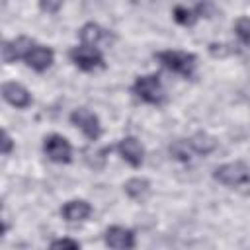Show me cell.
Listing matches in <instances>:
<instances>
[{"mask_svg":"<svg viewBox=\"0 0 250 250\" xmlns=\"http://www.w3.org/2000/svg\"><path fill=\"white\" fill-rule=\"evenodd\" d=\"M25 64L29 68H33L35 72H45L53 62H55V53L53 49L49 47H43V45H33L29 49V53L25 55Z\"/></svg>","mask_w":250,"mask_h":250,"instance_id":"8fae6325","label":"cell"},{"mask_svg":"<svg viewBox=\"0 0 250 250\" xmlns=\"http://www.w3.org/2000/svg\"><path fill=\"white\" fill-rule=\"evenodd\" d=\"M234 33L244 47H250V18L242 16L234 21Z\"/></svg>","mask_w":250,"mask_h":250,"instance_id":"ac0fdd59","label":"cell"},{"mask_svg":"<svg viewBox=\"0 0 250 250\" xmlns=\"http://www.w3.org/2000/svg\"><path fill=\"white\" fill-rule=\"evenodd\" d=\"M123 189L131 199H143L150 191V182L146 178H131L125 182Z\"/></svg>","mask_w":250,"mask_h":250,"instance_id":"9a60e30c","label":"cell"},{"mask_svg":"<svg viewBox=\"0 0 250 250\" xmlns=\"http://www.w3.org/2000/svg\"><path fill=\"white\" fill-rule=\"evenodd\" d=\"M61 215L64 221L68 223H76V221H86L90 215H92V205L84 199H72V201H66L62 207H61Z\"/></svg>","mask_w":250,"mask_h":250,"instance_id":"7c38bea8","label":"cell"},{"mask_svg":"<svg viewBox=\"0 0 250 250\" xmlns=\"http://www.w3.org/2000/svg\"><path fill=\"white\" fill-rule=\"evenodd\" d=\"M172 18L176 20V23L186 25V27H191V25L199 20V16L195 14V10L186 8V6H176V8L172 10Z\"/></svg>","mask_w":250,"mask_h":250,"instance_id":"2e32d148","label":"cell"},{"mask_svg":"<svg viewBox=\"0 0 250 250\" xmlns=\"http://www.w3.org/2000/svg\"><path fill=\"white\" fill-rule=\"evenodd\" d=\"M117 152L119 156L133 168H139L145 160V148L135 137H125L117 143Z\"/></svg>","mask_w":250,"mask_h":250,"instance_id":"9c48e42d","label":"cell"},{"mask_svg":"<svg viewBox=\"0 0 250 250\" xmlns=\"http://www.w3.org/2000/svg\"><path fill=\"white\" fill-rule=\"evenodd\" d=\"M133 92L135 96L150 105H160L166 98L164 94V86L158 74H145V76H137L135 84H133Z\"/></svg>","mask_w":250,"mask_h":250,"instance_id":"3957f363","label":"cell"},{"mask_svg":"<svg viewBox=\"0 0 250 250\" xmlns=\"http://www.w3.org/2000/svg\"><path fill=\"white\" fill-rule=\"evenodd\" d=\"M68 57L70 61L84 72H92L96 68H104L105 62H104V55L100 49L96 47H90V45H78V47H72L68 51Z\"/></svg>","mask_w":250,"mask_h":250,"instance_id":"277c9868","label":"cell"},{"mask_svg":"<svg viewBox=\"0 0 250 250\" xmlns=\"http://www.w3.org/2000/svg\"><path fill=\"white\" fill-rule=\"evenodd\" d=\"M105 35H107V31H105L102 25L94 23V21L84 23V25L80 27V31H78V37H80L82 45H90V47H94L96 43H100Z\"/></svg>","mask_w":250,"mask_h":250,"instance_id":"5bb4252c","label":"cell"},{"mask_svg":"<svg viewBox=\"0 0 250 250\" xmlns=\"http://www.w3.org/2000/svg\"><path fill=\"white\" fill-rule=\"evenodd\" d=\"M39 8L47 14H57L61 10V2H39Z\"/></svg>","mask_w":250,"mask_h":250,"instance_id":"44dd1931","label":"cell"},{"mask_svg":"<svg viewBox=\"0 0 250 250\" xmlns=\"http://www.w3.org/2000/svg\"><path fill=\"white\" fill-rule=\"evenodd\" d=\"M43 152L47 154L51 162H57V164H68L72 160L70 143L62 135H57V133H51L43 139Z\"/></svg>","mask_w":250,"mask_h":250,"instance_id":"5b68a950","label":"cell"},{"mask_svg":"<svg viewBox=\"0 0 250 250\" xmlns=\"http://www.w3.org/2000/svg\"><path fill=\"white\" fill-rule=\"evenodd\" d=\"M33 39L21 35L18 39H12V41H4L2 43V61L6 64L18 61V59H25V55L29 53V49L33 47Z\"/></svg>","mask_w":250,"mask_h":250,"instance_id":"30bf717a","label":"cell"},{"mask_svg":"<svg viewBox=\"0 0 250 250\" xmlns=\"http://www.w3.org/2000/svg\"><path fill=\"white\" fill-rule=\"evenodd\" d=\"M2 98H4L10 105H14V107H18V109H25V107H29L31 102H33L29 90H27L25 86H21L20 82H4V84H2Z\"/></svg>","mask_w":250,"mask_h":250,"instance_id":"ba28073f","label":"cell"},{"mask_svg":"<svg viewBox=\"0 0 250 250\" xmlns=\"http://www.w3.org/2000/svg\"><path fill=\"white\" fill-rule=\"evenodd\" d=\"M189 146H191L193 152L205 156V154L213 152V150L219 146V141H217L215 137H211L209 133H205V131H197L195 135H191V139H189Z\"/></svg>","mask_w":250,"mask_h":250,"instance_id":"4fadbf2b","label":"cell"},{"mask_svg":"<svg viewBox=\"0 0 250 250\" xmlns=\"http://www.w3.org/2000/svg\"><path fill=\"white\" fill-rule=\"evenodd\" d=\"M70 123L76 125L90 141H98L100 135H102V125H100V119L94 111L86 109V107H78L70 113Z\"/></svg>","mask_w":250,"mask_h":250,"instance_id":"8992f818","label":"cell"},{"mask_svg":"<svg viewBox=\"0 0 250 250\" xmlns=\"http://www.w3.org/2000/svg\"><path fill=\"white\" fill-rule=\"evenodd\" d=\"M49 250H80V244L74 238H57L51 242Z\"/></svg>","mask_w":250,"mask_h":250,"instance_id":"d6986e66","label":"cell"},{"mask_svg":"<svg viewBox=\"0 0 250 250\" xmlns=\"http://www.w3.org/2000/svg\"><path fill=\"white\" fill-rule=\"evenodd\" d=\"M170 156L178 162H189L191 158V146H189V141H184V139H178L170 145Z\"/></svg>","mask_w":250,"mask_h":250,"instance_id":"e0dca14e","label":"cell"},{"mask_svg":"<svg viewBox=\"0 0 250 250\" xmlns=\"http://www.w3.org/2000/svg\"><path fill=\"white\" fill-rule=\"evenodd\" d=\"M156 59L164 68H168L170 72L182 74L186 78L193 76L195 62H197V57L193 53H186V51H178V49L160 51V53H156Z\"/></svg>","mask_w":250,"mask_h":250,"instance_id":"6da1fadb","label":"cell"},{"mask_svg":"<svg viewBox=\"0 0 250 250\" xmlns=\"http://www.w3.org/2000/svg\"><path fill=\"white\" fill-rule=\"evenodd\" d=\"M104 240L111 250H133L135 248V232L119 225L105 229Z\"/></svg>","mask_w":250,"mask_h":250,"instance_id":"52a82bcc","label":"cell"},{"mask_svg":"<svg viewBox=\"0 0 250 250\" xmlns=\"http://www.w3.org/2000/svg\"><path fill=\"white\" fill-rule=\"evenodd\" d=\"M12 148H14V141H12V137L8 135V131L2 129V154L8 156V154L12 152Z\"/></svg>","mask_w":250,"mask_h":250,"instance_id":"ffe728a7","label":"cell"},{"mask_svg":"<svg viewBox=\"0 0 250 250\" xmlns=\"http://www.w3.org/2000/svg\"><path fill=\"white\" fill-rule=\"evenodd\" d=\"M213 180L227 188H240L250 184V166L242 160L221 164L213 170Z\"/></svg>","mask_w":250,"mask_h":250,"instance_id":"7a4b0ae2","label":"cell"}]
</instances>
